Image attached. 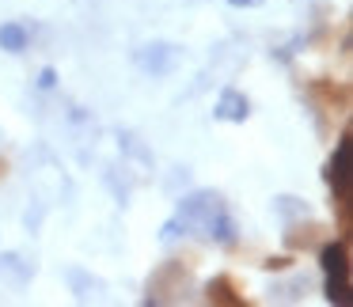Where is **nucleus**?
Here are the masks:
<instances>
[{
	"label": "nucleus",
	"instance_id": "1",
	"mask_svg": "<svg viewBox=\"0 0 353 307\" xmlns=\"http://www.w3.org/2000/svg\"><path fill=\"white\" fill-rule=\"evenodd\" d=\"M179 224H183V231L186 228L209 231L216 243H232V239H236V224L224 213L216 193H190V198L183 201V209H179Z\"/></svg>",
	"mask_w": 353,
	"mask_h": 307
},
{
	"label": "nucleus",
	"instance_id": "2",
	"mask_svg": "<svg viewBox=\"0 0 353 307\" xmlns=\"http://www.w3.org/2000/svg\"><path fill=\"white\" fill-rule=\"evenodd\" d=\"M350 163H353V140H350V133H345V137L338 140L334 160H330V167H327V182H330V190H334V198H345V186H350Z\"/></svg>",
	"mask_w": 353,
	"mask_h": 307
},
{
	"label": "nucleus",
	"instance_id": "3",
	"mask_svg": "<svg viewBox=\"0 0 353 307\" xmlns=\"http://www.w3.org/2000/svg\"><path fill=\"white\" fill-rule=\"evenodd\" d=\"M319 266L327 273V281H350V246L345 243H327L319 251Z\"/></svg>",
	"mask_w": 353,
	"mask_h": 307
},
{
	"label": "nucleus",
	"instance_id": "4",
	"mask_svg": "<svg viewBox=\"0 0 353 307\" xmlns=\"http://www.w3.org/2000/svg\"><path fill=\"white\" fill-rule=\"evenodd\" d=\"M205 299L209 304H221V307H239L243 304V292L236 288V281L232 277H213V281L205 284Z\"/></svg>",
	"mask_w": 353,
	"mask_h": 307
},
{
	"label": "nucleus",
	"instance_id": "5",
	"mask_svg": "<svg viewBox=\"0 0 353 307\" xmlns=\"http://www.w3.org/2000/svg\"><path fill=\"white\" fill-rule=\"evenodd\" d=\"M216 118H224V122H243L247 118V99L239 92H224L221 103H216Z\"/></svg>",
	"mask_w": 353,
	"mask_h": 307
},
{
	"label": "nucleus",
	"instance_id": "6",
	"mask_svg": "<svg viewBox=\"0 0 353 307\" xmlns=\"http://www.w3.org/2000/svg\"><path fill=\"white\" fill-rule=\"evenodd\" d=\"M27 46V31L19 23H4L0 27V50H8V54H19Z\"/></svg>",
	"mask_w": 353,
	"mask_h": 307
},
{
	"label": "nucleus",
	"instance_id": "7",
	"mask_svg": "<svg viewBox=\"0 0 353 307\" xmlns=\"http://www.w3.org/2000/svg\"><path fill=\"white\" fill-rule=\"evenodd\" d=\"M327 299L330 304H350V281H327Z\"/></svg>",
	"mask_w": 353,
	"mask_h": 307
},
{
	"label": "nucleus",
	"instance_id": "8",
	"mask_svg": "<svg viewBox=\"0 0 353 307\" xmlns=\"http://www.w3.org/2000/svg\"><path fill=\"white\" fill-rule=\"evenodd\" d=\"M315 231H319V228H292L289 235H285V243H289V246H312Z\"/></svg>",
	"mask_w": 353,
	"mask_h": 307
},
{
	"label": "nucleus",
	"instance_id": "9",
	"mask_svg": "<svg viewBox=\"0 0 353 307\" xmlns=\"http://www.w3.org/2000/svg\"><path fill=\"white\" fill-rule=\"evenodd\" d=\"M266 269H289V258H266Z\"/></svg>",
	"mask_w": 353,
	"mask_h": 307
},
{
	"label": "nucleus",
	"instance_id": "10",
	"mask_svg": "<svg viewBox=\"0 0 353 307\" xmlns=\"http://www.w3.org/2000/svg\"><path fill=\"white\" fill-rule=\"evenodd\" d=\"M228 4H232V8H259L262 0H228Z\"/></svg>",
	"mask_w": 353,
	"mask_h": 307
}]
</instances>
